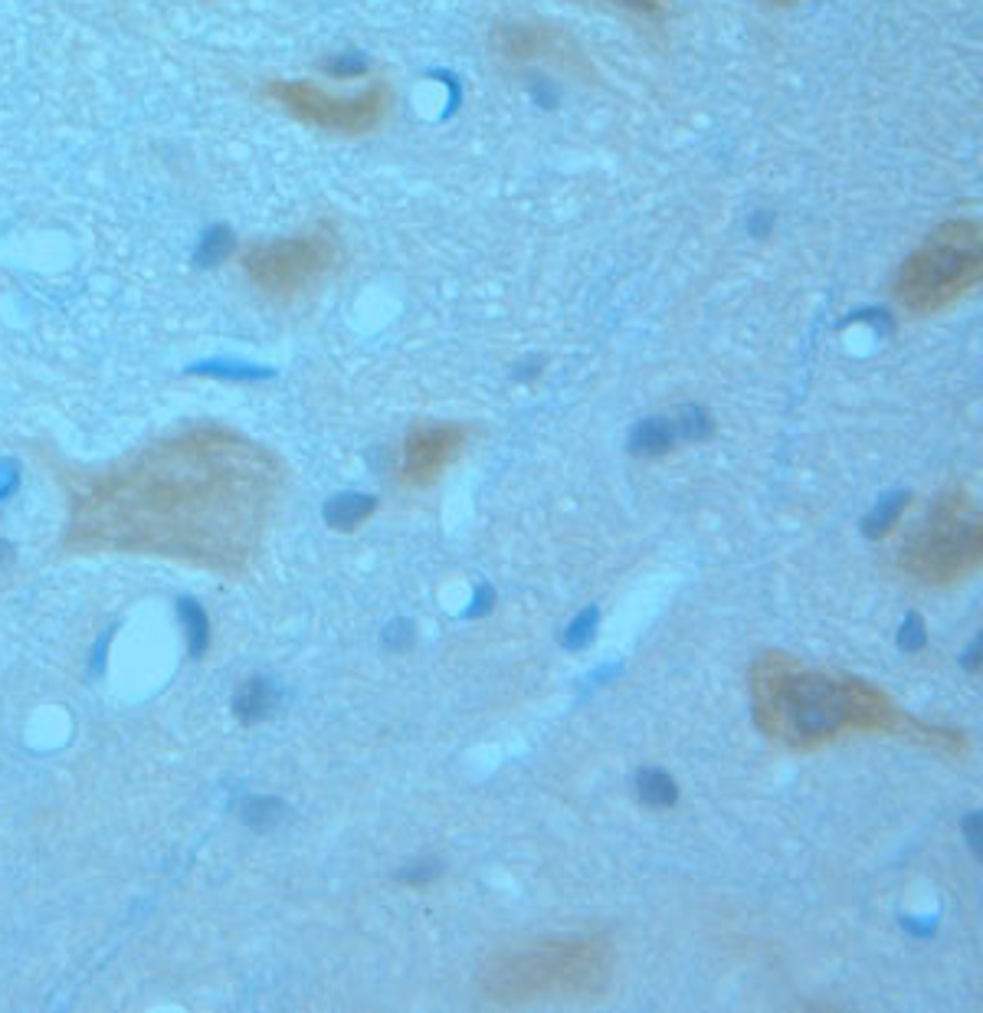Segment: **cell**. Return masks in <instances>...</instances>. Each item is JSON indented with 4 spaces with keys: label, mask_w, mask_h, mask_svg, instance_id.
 I'll return each mask as SVG.
<instances>
[{
    "label": "cell",
    "mask_w": 983,
    "mask_h": 1013,
    "mask_svg": "<svg viewBox=\"0 0 983 1013\" xmlns=\"http://www.w3.org/2000/svg\"><path fill=\"white\" fill-rule=\"evenodd\" d=\"M279 489V469L260 447L237 437H197L175 453H155L98 495L95 529L180 535L184 552L237 564L257 549Z\"/></svg>",
    "instance_id": "cell-1"
},
{
    "label": "cell",
    "mask_w": 983,
    "mask_h": 1013,
    "mask_svg": "<svg viewBox=\"0 0 983 1013\" xmlns=\"http://www.w3.org/2000/svg\"><path fill=\"white\" fill-rule=\"evenodd\" d=\"M754 722L774 744L813 751L843 735H892L941 754H964L968 738L911 719L876 682L806 666L791 652H764L751 666Z\"/></svg>",
    "instance_id": "cell-2"
},
{
    "label": "cell",
    "mask_w": 983,
    "mask_h": 1013,
    "mask_svg": "<svg viewBox=\"0 0 983 1013\" xmlns=\"http://www.w3.org/2000/svg\"><path fill=\"white\" fill-rule=\"evenodd\" d=\"M617 954L604 934H554L485 958L475 991L489 1004L532 1007L594 1001L610 991Z\"/></svg>",
    "instance_id": "cell-3"
},
{
    "label": "cell",
    "mask_w": 983,
    "mask_h": 1013,
    "mask_svg": "<svg viewBox=\"0 0 983 1013\" xmlns=\"http://www.w3.org/2000/svg\"><path fill=\"white\" fill-rule=\"evenodd\" d=\"M981 273V227L974 220H948L901 263L895 299L911 315H938L977 289Z\"/></svg>",
    "instance_id": "cell-4"
},
{
    "label": "cell",
    "mask_w": 983,
    "mask_h": 1013,
    "mask_svg": "<svg viewBox=\"0 0 983 1013\" xmlns=\"http://www.w3.org/2000/svg\"><path fill=\"white\" fill-rule=\"evenodd\" d=\"M981 509L968 489L941 492L918 532L901 549V571L921 584L941 587L971 577L981 567Z\"/></svg>",
    "instance_id": "cell-5"
},
{
    "label": "cell",
    "mask_w": 983,
    "mask_h": 1013,
    "mask_svg": "<svg viewBox=\"0 0 983 1013\" xmlns=\"http://www.w3.org/2000/svg\"><path fill=\"white\" fill-rule=\"evenodd\" d=\"M338 240L328 230H312L292 240L260 243L247 253V276L272 299H295L315 289L338 267Z\"/></svg>",
    "instance_id": "cell-6"
},
{
    "label": "cell",
    "mask_w": 983,
    "mask_h": 1013,
    "mask_svg": "<svg viewBox=\"0 0 983 1013\" xmlns=\"http://www.w3.org/2000/svg\"><path fill=\"white\" fill-rule=\"evenodd\" d=\"M269 93L282 108H289L302 122L318 125L325 132H338V135L374 132L394 102V95L384 83H374L355 95H332L312 83L295 80V83H272Z\"/></svg>",
    "instance_id": "cell-7"
},
{
    "label": "cell",
    "mask_w": 983,
    "mask_h": 1013,
    "mask_svg": "<svg viewBox=\"0 0 983 1013\" xmlns=\"http://www.w3.org/2000/svg\"><path fill=\"white\" fill-rule=\"evenodd\" d=\"M492 50L502 63L512 66H551L571 76H587L590 63L577 40L551 23L537 20H512L492 30Z\"/></svg>",
    "instance_id": "cell-8"
},
{
    "label": "cell",
    "mask_w": 983,
    "mask_h": 1013,
    "mask_svg": "<svg viewBox=\"0 0 983 1013\" xmlns=\"http://www.w3.org/2000/svg\"><path fill=\"white\" fill-rule=\"evenodd\" d=\"M469 430L459 424H433L420 427L407 437L404 443V460H400V479L407 485H430L443 476L456 457L466 450Z\"/></svg>",
    "instance_id": "cell-9"
},
{
    "label": "cell",
    "mask_w": 983,
    "mask_h": 1013,
    "mask_svg": "<svg viewBox=\"0 0 983 1013\" xmlns=\"http://www.w3.org/2000/svg\"><path fill=\"white\" fill-rule=\"evenodd\" d=\"M377 509V499L374 495H358V492H348V495H335L328 505H325V522L335 525V529H358L360 522Z\"/></svg>",
    "instance_id": "cell-10"
},
{
    "label": "cell",
    "mask_w": 983,
    "mask_h": 1013,
    "mask_svg": "<svg viewBox=\"0 0 983 1013\" xmlns=\"http://www.w3.org/2000/svg\"><path fill=\"white\" fill-rule=\"evenodd\" d=\"M275 702H279L275 686L266 682V679H253V682H247V686L240 689L233 709H237V716H240L243 722H263V719L272 716Z\"/></svg>",
    "instance_id": "cell-11"
},
{
    "label": "cell",
    "mask_w": 983,
    "mask_h": 1013,
    "mask_svg": "<svg viewBox=\"0 0 983 1013\" xmlns=\"http://www.w3.org/2000/svg\"><path fill=\"white\" fill-rule=\"evenodd\" d=\"M676 440H679V427H672L666 420H646V424L636 427L629 447L639 457H652V453H666Z\"/></svg>",
    "instance_id": "cell-12"
},
{
    "label": "cell",
    "mask_w": 983,
    "mask_h": 1013,
    "mask_svg": "<svg viewBox=\"0 0 983 1013\" xmlns=\"http://www.w3.org/2000/svg\"><path fill=\"white\" fill-rule=\"evenodd\" d=\"M636 791H639V797H642L649 807H672L676 797H679L676 781H672L669 774H662V771H652V767H649V771H639Z\"/></svg>",
    "instance_id": "cell-13"
},
{
    "label": "cell",
    "mask_w": 983,
    "mask_h": 1013,
    "mask_svg": "<svg viewBox=\"0 0 983 1013\" xmlns=\"http://www.w3.org/2000/svg\"><path fill=\"white\" fill-rule=\"evenodd\" d=\"M180 620H184V634L190 640V652L200 656L207 644H210V624L207 614L194 604V601H180Z\"/></svg>",
    "instance_id": "cell-14"
},
{
    "label": "cell",
    "mask_w": 983,
    "mask_h": 1013,
    "mask_svg": "<svg viewBox=\"0 0 983 1013\" xmlns=\"http://www.w3.org/2000/svg\"><path fill=\"white\" fill-rule=\"evenodd\" d=\"M904 505H908V495H892V499H882L879 502V509L866 519V535L869 539H882V535H889L895 529V522L901 519V512H904Z\"/></svg>",
    "instance_id": "cell-15"
},
{
    "label": "cell",
    "mask_w": 983,
    "mask_h": 1013,
    "mask_svg": "<svg viewBox=\"0 0 983 1013\" xmlns=\"http://www.w3.org/2000/svg\"><path fill=\"white\" fill-rule=\"evenodd\" d=\"M282 814H285V807L272 797H253L243 807V821L253 829H269L275 821H282Z\"/></svg>",
    "instance_id": "cell-16"
},
{
    "label": "cell",
    "mask_w": 983,
    "mask_h": 1013,
    "mask_svg": "<svg viewBox=\"0 0 983 1013\" xmlns=\"http://www.w3.org/2000/svg\"><path fill=\"white\" fill-rule=\"evenodd\" d=\"M230 247H233V240H230V233L223 230V227H217V230H210L203 240H200V250H197V263L200 267H213V263H220L227 253H230Z\"/></svg>",
    "instance_id": "cell-17"
},
{
    "label": "cell",
    "mask_w": 983,
    "mask_h": 1013,
    "mask_svg": "<svg viewBox=\"0 0 983 1013\" xmlns=\"http://www.w3.org/2000/svg\"><path fill=\"white\" fill-rule=\"evenodd\" d=\"M594 630H597V610H587V614L577 617L574 627L567 630V646H571V649L587 646L590 644V637H594Z\"/></svg>",
    "instance_id": "cell-18"
},
{
    "label": "cell",
    "mask_w": 983,
    "mask_h": 1013,
    "mask_svg": "<svg viewBox=\"0 0 983 1013\" xmlns=\"http://www.w3.org/2000/svg\"><path fill=\"white\" fill-rule=\"evenodd\" d=\"M898 640H901L904 649H911V652H914V649H921V646H924V620L911 614V617L904 620V627H901V637H898Z\"/></svg>",
    "instance_id": "cell-19"
},
{
    "label": "cell",
    "mask_w": 983,
    "mask_h": 1013,
    "mask_svg": "<svg viewBox=\"0 0 983 1013\" xmlns=\"http://www.w3.org/2000/svg\"><path fill=\"white\" fill-rule=\"evenodd\" d=\"M610 3L620 7V10H629V13H642V17H652V13L662 10V0H610Z\"/></svg>",
    "instance_id": "cell-20"
},
{
    "label": "cell",
    "mask_w": 983,
    "mask_h": 1013,
    "mask_svg": "<svg viewBox=\"0 0 983 1013\" xmlns=\"http://www.w3.org/2000/svg\"><path fill=\"white\" fill-rule=\"evenodd\" d=\"M17 482H20L17 466H13V462H3V466H0V502L17 489Z\"/></svg>",
    "instance_id": "cell-21"
},
{
    "label": "cell",
    "mask_w": 983,
    "mask_h": 1013,
    "mask_svg": "<svg viewBox=\"0 0 983 1013\" xmlns=\"http://www.w3.org/2000/svg\"><path fill=\"white\" fill-rule=\"evenodd\" d=\"M7 554H10V549H7V542H0V564L7 561Z\"/></svg>",
    "instance_id": "cell-22"
},
{
    "label": "cell",
    "mask_w": 983,
    "mask_h": 1013,
    "mask_svg": "<svg viewBox=\"0 0 983 1013\" xmlns=\"http://www.w3.org/2000/svg\"><path fill=\"white\" fill-rule=\"evenodd\" d=\"M771 3H794V0H771Z\"/></svg>",
    "instance_id": "cell-23"
}]
</instances>
